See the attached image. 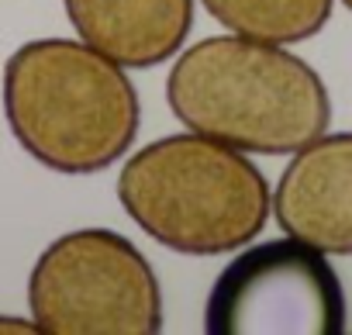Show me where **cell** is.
Wrapping results in <instances>:
<instances>
[{
	"label": "cell",
	"instance_id": "cell-8",
	"mask_svg": "<svg viewBox=\"0 0 352 335\" xmlns=\"http://www.w3.org/2000/svg\"><path fill=\"white\" fill-rule=\"evenodd\" d=\"M201 4L221 28L235 35L294 45L314 39L328 25L335 0H201Z\"/></svg>",
	"mask_w": 352,
	"mask_h": 335
},
{
	"label": "cell",
	"instance_id": "cell-1",
	"mask_svg": "<svg viewBox=\"0 0 352 335\" xmlns=\"http://www.w3.org/2000/svg\"><path fill=\"white\" fill-rule=\"evenodd\" d=\"M166 104L187 131L249 155H294L331 125V97L311 63L235 32L176 52Z\"/></svg>",
	"mask_w": 352,
	"mask_h": 335
},
{
	"label": "cell",
	"instance_id": "cell-7",
	"mask_svg": "<svg viewBox=\"0 0 352 335\" xmlns=\"http://www.w3.org/2000/svg\"><path fill=\"white\" fill-rule=\"evenodd\" d=\"M73 32L124 69H155L190 39L194 0H63Z\"/></svg>",
	"mask_w": 352,
	"mask_h": 335
},
{
	"label": "cell",
	"instance_id": "cell-4",
	"mask_svg": "<svg viewBox=\"0 0 352 335\" xmlns=\"http://www.w3.org/2000/svg\"><path fill=\"white\" fill-rule=\"evenodd\" d=\"M28 311L45 335H155L162 290L121 232L76 228L52 239L28 277Z\"/></svg>",
	"mask_w": 352,
	"mask_h": 335
},
{
	"label": "cell",
	"instance_id": "cell-2",
	"mask_svg": "<svg viewBox=\"0 0 352 335\" xmlns=\"http://www.w3.org/2000/svg\"><path fill=\"white\" fill-rule=\"evenodd\" d=\"M4 118L45 170L94 177L131 152L142 100L121 63L83 39H35L4 63Z\"/></svg>",
	"mask_w": 352,
	"mask_h": 335
},
{
	"label": "cell",
	"instance_id": "cell-5",
	"mask_svg": "<svg viewBox=\"0 0 352 335\" xmlns=\"http://www.w3.org/2000/svg\"><path fill=\"white\" fill-rule=\"evenodd\" d=\"M345 290L328 256L294 235L242 246L218 273L208 304V335H342Z\"/></svg>",
	"mask_w": 352,
	"mask_h": 335
},
{
	"label": "cell",
	"instance_id": "cell-10",
	"mask_svg": "<svg viewBox=\"0 0 352 335\" xmlns=\"http://www.w3.org/2000/svg\"><path fill=\"white\" fill-rule=\"evenodd\" d=\"M342 4H345V8H349V11H352V0H342Z\"/></svg>",
	"mask_w": 352,
	"mask_h": 335
},
{
	"label": "cell",
	"instance_id": "cell-6",
	"mask_svg": "<svg viewBox=\"0 0 352 335\" xmlns=\"http://www.w3.org/2000/svg\"><path fill=\"white\" fill-rule=\"evenodd\" d=\"M273 218L324 256H352V131H324L297 149L273 191Z\"/></svg>",
	"mask_w": 352,
	"mask_h": 335
},
{
	"label": "cell",
	"instance_id": "cell-3",
	"mask_svg": "<svg viewBox=\"0 0 352 335\" xmlns=\"http://www.w3.org/2000/svg\"><path fill=\"white\" fill-rule=\"evenodd\" d=\"M118 201L152 242L184 256L235 252L273 215V191L249 152L201 131L162 135L131 152Z\"/></svg>",
	"mask_w": 352,
	"mask_h": 335
},
{
	"label": "cell",
	"instance_id": "cell-9",
	"mask_svg": "<svg viewBox=\"0 0 352 335\" xmlns=\"http://www.w3.org/2000/svg\"><path fill=\"white\" fill-rule=\"evenodd\" d=\"M0 332H14V335H28L38 332L35 318H18V314H0Z\"/></svg>",
	"mask_w": 352,
	"mask_h": 335
}]
</instances>
